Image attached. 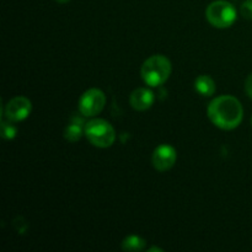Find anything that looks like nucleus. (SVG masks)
Segmentation results:
<instances>
[{
	"label": "nucleus",
	"mask_w": 252,
	"mask_h": 252,
	"mask_svg": "<svg viewBox=\"0 0 252 252\" xmlns=\"http://www.w3.org/2000/svg\"><path fill=\"white\" fill-rule=\"evenodd\" d=\"M12 123L14 122H11V121H9V122H6V121H1L0 127H1V137L4 138V139L10 140V139H14V138L16 137L17 129Z\"/></svg>",
	"instance_id": "obj_12"
},
{
	"label": "nucleus",
	"mask_w": 252,
	"mask_h": 252,
	"mask_svg": "<svg viewBox=\"0 0 252 252\" xmlns=\"http://www.w3.org/2000/svg\"><path fill=\"white\" fill-rule=\"evenodd\" d=\"M251 123H252V117H251Z\"/></svg>",
	"instance_id": "obj_17"
},
{
	"label": "nucleus",
	"mask_w": 252,
	"mask_h": 252,
	"mask_svg": "<svg viewBox=\"0 0 252 252\" xmlns=\"http://www.w3.org/2000/svg\"><path fill=\"white\" fill-rule=\"evenodd\" d=\"M106 105V95L100 89H89L79 100V111L86 117H94L103 110Z\"/></svg>",
	"instance_id": "obj_5"
},
{
	"label": "nucleus",
	"mask_w": 252,
	"mask_h": 252,
	"mask_svg": "<svg viewBox=\"0 0 252 252\" xmlns=\"http://www.w3.org/2000/svg\"><path fill=\"white\" fill-rule=\"evenodd\" d=\"M148 251H160V252H162V249H159V248H152V249H149V250Z\"/></svg>",
	"instance_id": "obj_15"
},
{
	"label": "nucleus",
	"mask_w": 252,
	"mask_h": 252,
	"mask_svg": "<svg viewBox=\"0 0 252 252\" xmlns=\"http://www.w3.org/2000/svg\"><path fill=\"white\" fill-rule=\"evenodd\" d=\"M177 160V153L174 147L169 144H161L154 150L152 157L153 166L160 172L169 171L172 169Z\"/></svg>",
	"instance_id": "obj_7"
},
{
	"label": "nucleus",
	"mask_w": 252,
	"mask_h": 252,
	"mask_svg": "<svg viewBox=\"0 0 252 252\" xmlns=\"http://www.w3.org/2000/svg\"><path fill=\"white\" fill-rule=\"evenodd\" d=\"M32 110V103L25 96H16L11 98L5 106V117L11 122H21L26 120Z\"/></svg>",
	"instance_id": "obj_6"
},
{
	"label": "nucleus",
	"mask_w": 252,
	"mask_h": 252,
	"mask_svg": "<svg viewBox=\"0 0 252 252\" xmlns=\"http://www.w3.org/2000/svg\"><path fill=\"white\" fill-rule=\"evenodd\" d=\"M245 91L246 94H248L249 97L252 100V73L248 76V79H246L245 81Z\"/></svg>",
	"instance_id": "obj_14"
},
{
	"label": "nucleus",
	"mask_w": 252,
	"mask_h": 252,
	"mask_svg": "<svg viewBox=\"0 0 252 252\" xmlns=\"http://www.w3.org/2000/svg\"><path fill=\"white\" fill-rule=\"evenodd\" d=\"M83 128H81L78 123H71V125H69L68 127L65 128V130H64V138H65L68 142L75 143L80 139L81 135H83Z\"/></svg>",
	"instance_id": "obj_11"
},
{
	"label": "nucleus",
	"mask_w": 252,
	"mask_h": 252,
	"mask_svg": "<svg viewBox=\"0 0 252 252\" xmlns=\"http://www.w3.org/2000/svg\"><path fill=\"white\" fill-rule=\"evenodd\" d=\"M84 134L94 147L97 148H110L116 140L115 128L102 118L89 121L84 128Z\"/></svg>",
	"instance_id": "obj_3"
},
{
	"label": "nucleus",
	"mask_w": 252,
	"mask_h": 252,
	"mask_svg": "<svg viewBox=\"0 0 252 252\" xmlns=\"http://www.w3.org/2000/svg\"><path fill=\"white\" fill-rule=\"evenodd\" d=\"M194 89L202 96H212L216 93V83L209 75H199L194 81Z\"/></svg>",
	"instance_id": "obj_9"
},
{
	"label": "nucleus",
	"mask_w": 252,
	"mask_h": 252,
	"mask_svg": "<svg viewBox=\"0 0 252 252\" xmlns=\"http://www.w3.org/2000/svg\"><path fill=\"white\" fill-rule=\"evenodd\" d=\"M154 94L148 88H138L130 94L129 103L135 111H145L154 103Z\"/></svg>",
	"instance_id": "obj_8"
},
{
	"label": "nucleus",
	"mask_w": 252,
	"mask_h": 252,
	"mask_svg": "<svg viewBox=\"0 0 252 252\" xmlns=\"http://www.w3.org/2000/svg\"><path fill=\"white\" fill-rule=\"evenodd\" d=\"M208 117L211 122L220 129H235L243 121V105L234 96H219L209 103Z\"/></svg>",
	"instance_id": "obj_1"
},
{
	"label": "nucleus",
	"mask_w": 252,
	"mask_h": 252,
	"mask_svg": "<svg viewBox=\"0 0 252 252\" xmlns=\"http://www.w3.org/2000/svg\"><path fill=\"white\" fill-rule=\"evenodd\" d=\"M171 70L172 66L170 59L161 54H155L143 63L140 75L147 85L155 88L162 85L170 78Z\"/></svg>",
	"instance_id": "obj_2"
},
{
	"label": "nucleus",
	"mask_w": 252,
	"mask_h": 252,
	"mask_svg": "<svg viewBox=\"0 0 252 252\" xmlns=\"http://www.w3.org/2000/svg\"><path fill=\"white\" fill-rule=\"evenodd\" d=\"M206 17L209 24L217 29H228L235 22L236 10L226 0H217L207 6Z\"/></svg>",
	"instance_id": "obj_4"
},
{
	"label": "nucleus",
	"mask_w": 252,
	"mask_h": 252,
	"mask_svg": "<svg viewBox=\"0 0 252 252\" xmlns=\"http://www.w3.org/2000/svg\"><path fill=\"white\" fill-rule=\"evenodd\" d=\"M240 11L244 17L252 20V0H246L245 2H243Z\"/></svg>",
	"instance_id": "obj_13"
},
{
	"label": "nucleus",
	"mask_w": 252,
	"mask_h": 252,
	"mask_svg": "<svg viewBox=\"0 0 252 252\" xmlns=\"http://www.w3.org/2000/svg\"><path fill=\"white\" fill-rule=\"evenodd\" d=\"M121 246H122L123 251L138 252L144 250L145 246H147V241L138 235H129L122 241Z\"/></svg>",
	"instance_id": "obj_10"
},
{
	"label": "nucleus",
	"mask_w": 252,
	"mask_h": 252,
	"mask_svg": "<svg viewBox=\"0 0 252 252\" xmlns=\"http://www.w3.org/2000/svg\"><path fill=\"white\" fill-rule=\"evenodd\" d=\"M57 2H59V4H65V2H69L70 0H56Z\"/></svg>",
	"instance_id": "obj_16"
}]
</instances>
